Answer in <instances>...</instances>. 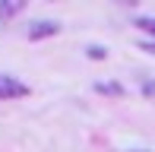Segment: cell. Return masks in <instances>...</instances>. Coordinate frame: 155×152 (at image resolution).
<instances>
[{
  "label": "cell",
  "instance_id": "obj_1",
  "mask_svg": "<svg viewBox=\"0 0 155 152\" xmlns=\"http://www.w3.org/2000/svg\"><path fill=\"white\" fill-rule=\"evenodd\" d=\"M25 95H29V86L22 79H16L10 73H0V98H25Z\"/></svg>",
  "mask_w": 155,
  "mask_h": 152
},
{
  "label": "cell",
  "instance_id": "obj_2",
  "mask_svg": "<svg viewBox=\"0 0 155 152\" xmlns=\"http://www.w3.org/2000/svg\"><path fill=\"white\" fill-rule=\"evenodd\" d=\"M60 32V22H54V19H35L29 25V32H25V38L29 41H41V38H54Z\"/></svg>",
  "mask_w": 155,
  "mask_h": 152
},
{
  "label": "cell",
  "instance_id": "obj_3",
  "mask_svg": "<svg viewBox=\"0 0 155 152\" xmlns=\"http://www.w3.org/2000/svg\"><path fill=\"white\" fill-rule=\"evenodd\" d=\"M22 10H25L22 0H3V3H0V22H10V19L19 16Z\"/></svg>",
  "mask_w": 155,
  "mask_h": 152
},
{
  "label": "cell",
  "instance_id": "obj_4",
  "mask_svg": "<svg viewBox=\"0 0 155 152\" xmlns=\"http://www.w3.org/2000/svg\"><path fill=\"white\" fill-rule=\"evenodd\" d=\"M92 89H95L98 95H111V98H120V95H127V89L120 86V82H111V79H108V82H101V79H98Z\"/></svg>",
  "mask_w": 155,
  "mask_h": 152
},
{
  "label": "cell",
  "instance_id": "obj_5",
  "mask_svg": "<svg viewBox=\"0 0 155 152\" xmlns=\"http://www.w3.org/2000/svg\"><path fill=\"white\" fill-rule=\"evenodd\" d=\"M133 25L143 29V32H149L152 41H155V19H152V16H133Z\"/></svg>",
  "mask_w": 155,
  "mask_h": 152
},
{
  "label": "cell",
  "instance_id": "obj_6",
  "mask_svg": "<svg viewBox=\"0 0 155 152\" xmlns=\"http://www.w3.org/2000/svg\"><path fill=\"white\" fill-rule=\"evenodd\" d=\"M89 57H92V60H101V57H108V51H104V48H89Z\"/></svg>",
  "mask_w": 155,
  "mask_h": 152
},
{
  "label": "cell",
  "instance_id": "obj_7",
  "mask_svg": "<svg viewBox=\"0 0 155 152\" xmlns=\"http://www.w3.org/2000/svg\"><path fill=\"white\" fill-rule=\"evenodd\" d=\"M139 48H143L146 54H155V41H152V38H149V41H139Z\"/></svg>",
  "mask_w": 155,
  "mask_h": 152
},
{
  "label": "cell",
  "instance_id": "obj_8",
  "mask_svg": "<svg viewBox=\"0 0 155 152\" xmlns=\"http://www.w3.org/2000/svg\"><path fill=\"white\" fill-rule=\"evenodd\" d=\"M143 89H146V95H155V82H143Z\"/></svg>",
  "mask_w": 155,
  "mask_h": 152
},
{
  "label": "cell",
  "instance_id": "obj_9",
  "mask_svg": "<svg viewBox=\"0 0 155 152\" xmlns=\"http://www.w3.org/2000/svg\"><path fill=\"white\" fill-rule=\"evenodd\" d=\"M130 152H143V149H130Z\"/></svg>",
  "mask_w": 155,
  "mask_h": 152
}]
</instances>
